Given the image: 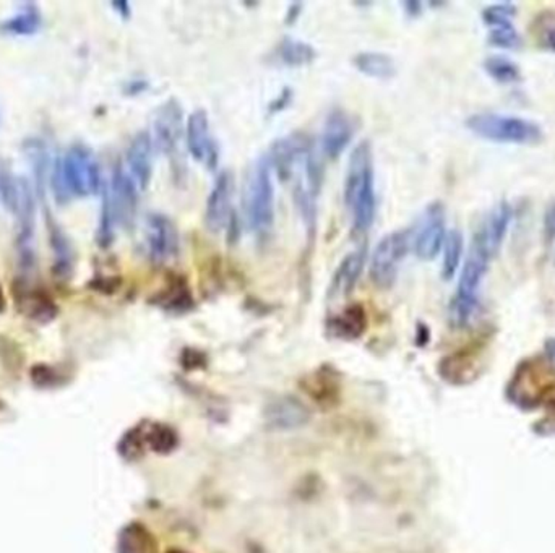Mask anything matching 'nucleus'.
<instances>
[{
  "mask_svg": "<svg viewBox=\"0 0 555 553\" xmlns=\"http://www.w3.org/2000/svg\"><path fill=\"white\" fill-rule=\"evenodd\" d=\"M489 39H491V45L502 47V49H513L520 46V35L517 33L513 25L492 28Z\"/></svg>",
  "mask_w": 555,
  "mask_h": 553,
  "instance_id": "30",
  "label": "nucleus"
},
{
  "mask_svg": "<svg viewBox=\"0 0 555 553\" xmlns=\"http://www.w3.org/2000/svg\"><path fill=\"white\" fill-rule=\"evenodd\" d=\"M544 232L549 242L555 238V200L549 205L544 216Z\"/></svg>",
  "mask_w": 555,
  "mask_h": 553,
  "instance_id": "31",
  "label": "nucleus"
},
{
  "mask_svg": "<svg viewBox=\"0 0 555 553\" xmlns=\"http://www.w3.org/2000/svg\"><path fill=\"white\" fill-rule=\"evenodd\" d=\"M447 238L445 229V210L441 203H431L423 216L417 221L415 229V240L413 247L415 252L421 260H433L441 254V247Z\"/></svg>",
  "mask_w": 555,
  "mask_h": 553,
  "instance_id": "8",
  "label": "nucleus"
},
{
  "mask_svg": "<svg viewBox=\"0 0 555 553\" xmlns=\"http://www.w3.org/2000/svg\"><path fill=\"white\" fill-rule=\"evenodd\" d=\"M171 553H181V552H171Z\"/></svg>",
  "mask_w": 555,
  "mask_h": 553,
  "instance_id": "36",
  "label": "nucleus"
},
{
  "mask_svg": "<svg viewBox=\"0 0 555 553\" xmlns=\"http://www.w3.org/2000/svg\"><path fill=\"white\" fill-rule=\"evenodd\" d=\"M234 176L231 171H223L216 177L205 208V224L212 232H220L228 226L232 216Z\"/></svg>",
  "mask_w": 555,
  "mask_h": 553,
  "instance_id": "12",
  "label": "nucleus"
},
{
  "mask_svg": "<svg viewBox=\"0 0 555 553\" xmlns=\"http://www.w3.org/2000/svg\"><path fill=\"white\" fill-rule=\"evenodd\" d=\"M409 248L405 230L390 232L380 240L370 256V278L379 288H390L397 280L399 264Z\"/></svg>",
  "mask_w": 555,
  "mask_h": 553,
  "instance_id": "7",
  "label": "nucleus"
},
{
  "mask_svg": "<svg viewBox=\"0 0 555 553\" xmlns=\"http://www.w3.org/2000/svg\"><path fill=\"white\" fill-rule=\"evenodd\" d=\"M185 138H187V148L195 161L202 163L203 166L210 167V169L216 166L218 147L213 138L208 114L203 109H197L189 115Z\"/></svg>",
  "mask_w": 555,
  "mask_h": 553,
  "instance_id": "10",
  "label": "nucleus"
},
{
  "mask_svg": "<svg viewBox=\"0 0 555 553\" xmlns=\"http://www.w3.org/2000/svg\"><path fill=\"white\" fill-rule=\"evenodd\" d=\"M517 9L511 4H495L483 10V18L489 27H509L513 25L511 18L515 17Z\"/></svg>",
  "mask_w": 555,
  "mask_h": 553,
  "instance_id": "28",
  "label": "nucleus"
},
{
  "mask_svg": "<svg viewBox=\"0 0 555 553\" xmlns=\"http://www.w3.org/2000/svg\"><path fill=\"white\" fill-rule=\"evenodd\" d=\"M492 255L489 254L484 242L475 236L469 247L467 260L459 272L458 289L450 306V322L457 328H465L473 322L479 308L477 292L489 270Z\"/></svg>",
  "mask_w": 555,
  "mask_h": 553,
  "instance_id": "4",
  "label": "nucleus"
},
{
  "mask_svg": "<svg viewBox=\"0 0 555 553\" xmlns=\"http://www.w3.org/2000/svg\"><path fill=\"white\" fill-rule=\"evenodd\" d=\"M147 248L155 264H166L179 252V234L172 221L161 213H151L147 220Z\"/></svg>",
  "mask_w": 555,
  "mask_h": 553,
  "instance_id": "11",
  "label": "nucleus"
},
{
  "mask_svg": "<svg viewBox=\"0 0 555 553\" xmlns=\"http://www.w3.org/2000/svg\"><path fill=\"white\" fill-rule=\"evenodd\" d=\"M139 203V187L122 167H114L109 182L103 187L101 216L97 226V244L103 248L113 244L115 229L132 224Z\"/></svg>",
  "mask_w": 555,
  "mask_h": 553,
  "instance_id": "3",
  "label": "nucleus"
},
{
  "mask_svg": "<svg viewBox=\"0 0 555 553\" xmlns=\"http://www.w3.org/2000/svg\"><path fill=\"white\" fill-rule=\"evenodd\" d=\"M443 260H441V276L443 280H451L458 272L463 250H465V239L458 229H453L447 232V238L443 242Z\"/></svg>",
  "mask_w": 555,
  "mask_h": 553,
  "instance_id": "21",
  "label": "nucleus"
},
{
  "mask_svg": "<svg viewBox=\"0 0 555 553\" xmlns=\"http://www.w3.org/2000/svg\"><path fill=\"white\" fill-rule=\"evenodd\" d=\"M119 553H155L153 539L140 524H132L121 534Z\"/></svg>",
  "mask_w": 555,
  "mask_h": 553,
  "instance_id": "25",
  "label": "nucleus"
},
{
  "mask_svg": "<svg viewBox=\"0 0 555 553\" xmlns=\"http://www.w3.org/2000/svg\"><path fill=\"white\" fill-rule=\"evenodd\" d=\"M185 284H171V288H169L168 292L163 296V299L159 300V306H163V307L166 308H174V310H179V308H189L190 306V294H189V289H185Z\"/></svg>",
  "mask_w": 555,
  "mask_h": 553,
  "instance_id": "29",
  "label": "nucleus"
},
{
  "mask_svg": "<svg viewBox=\"0 0 555 553\" xmlns=\"http://www.w3.org/2000/svg\"><path fill=\"white\" fill-rule=\"evenodd\" d=\"M354 65L357 71L372 79H390L395 75V62L388 54L375 51L359 53L354 57Z\"/></svg>",
  "mask_w": 555,
  "mask_h": 553,
  "instance_id": "20",
  "label": "nucleus"
},
{
  "mask_svg": "<svg viewBox=\"0 0 555 553\" xmlns=\"http://www.w3.org/2000/svg\"><path fill=\"white\" fill-rule=\"evenodd\" d=\"M467 129L477 137L499 143L531 145L542 138V129L538 123L518 115L481 113L467 119Z\"/></svg>",
  "mask_w": 555,
  "mask_h": 553,
  "instance_id": "6",
  "label": "nucleus"
},
{
  "mask_svg": "<svg viewBox=\"0 0 555 553\" xmlns=\"http://www.w3.org/2000/svg\"><path fill=\"white\" fill-rule=\"evenodd\" d=\"M485 71L499 83H515L520 80V69L505 55H491L484 62Z\"/></svg>",
  "mask_w": 555,
  "mask_h": 553,
  "instance_id": "27",
  "label": "nucleus"
},
{
  "mask_svg": "<svg viewBox=\"0 0 555 553\" xmlns=\"http://www.w3.org/2000/svg\"><path fill=\"white\" fill-rule=\"evenodd\" d=\"M366 326H367V316L361 306H351L346 308L343 314L336 315L330 322V328L333 330V333L340 338H348V339L359 338L366 331Z\"/></svg>",
  "mask_w": 555,
  "mask_h": 553,
  "instance_id": "19",
  "label": "nucleus"
},
{
  "mask_svg": "<svg viewBox=\"0 0 555 553\" xmlns=\"http://www.w3.org/2000/svg\"><path fill=\"white\" fill-rule=\"evenodd\" d=\"M272 166L266 156L250 169L244 189V211L248 228L256 236H266L274 222V185Z\"/></svg>",
  "mask_w": 555,
  "mask_h": 553,
  "instance_id": "5",
  "label": "nucleus"
},
{
  "mask_svg": "<svg viewBox=\"0 0 555 553\" xmlns=\"http://www.w3.org/2000/svg\"><path fill=\"white\" fill-rule=\"evenodd\" d=\"M511 214H513V211H511L510 205L507 202H500L493 206L489 216H487V220L484 221L483 228L477 230V236L484 242V246L487 247L489 254L492 255V258L499 254V250L502 247L503 239L510 228Z\"/></svg>",
  "mask_w": 555,
  "mask_h": 553,
  "instance_id": "17",
  "label": "nucleus"
},
{
  "mask_svg": "<svg viewBox=\"0 0 555 553\" xmlns=\"http://www.w3.org/2000/svg\"><path fill=\"white\" fill-rule=\"evenodd\" d=\"M544 349H546L547 359L551 360L555 365V338L547 339Z\"/></svg>",
  "mask_w": 555,
  "mask_h": 553,
  "instance_id": "32",
  "label": "nucleus"
},
{
  "mask_svg": "<svg viewBox=\"0 0 555 553\" xmlns=\"http://www.w3.org/2000/svg\"><path fill=\"white\" fill-rule=\"evenodd\" d=\"M51 187L59 205L101 192L105 182L93 151L81 143L71 145L54 164Z\"/></svg>",
  "mask_w": 555,
  "mask_h": 553,
  "instance_id": "1",
  "label": "nucleus"
},
{
  "mask_svg": "<svg viewBox=\"0 0 555 553\" xmlns=\"http://www.w3.org/2000/svg\"><path fill=\"white\" fill-rule=\"evenodd\" d=\"M25 153H27L29 164L33 167L38 190H39V194L43 197L46 180H47V177L51 174L47 148H46L43 141L38 140V138H31V140H27V143H25Z\"/></svg>",
  "mask_w": 555,
  "mask_h": 553,
  "instance_id": "23",
  "label": "nucleus"
},
{
  "mask_svg": "<svg viewBox=\"0 0 555 553\" xmlns=\"http://www.w3.org/2000/svg\"><path fill=\"white\" fill-rule=\"evenodd\" d=\"M278 55L282 63L290 67H302L314 62V59L317 57V53L312 46L304 41L286 38L284 41H282V45L278 46Z\"/></svg>",
  "mask_w": 555,
  "mask_h": 553,
  "instance_id": "24",
  "label": "nucleus"
},
{
  "mask_svg": "<svg viewBox=\"0 0 555 553\" xmlns=\"http://www.w3.org/2000/svg\"><path fill=\"white\" fill-rule=\"evenodd\" d=\"M344 202L351 211L354 230L366 232L372 226L377 210L374 155L369 141H361L349 158Z\"/></svg>",
  "mask_w": 555,
  "mask_h": 553,
  "instance_id": "2",
  "label": "nucleus"
},
{
  "mask_svg": "<svg viewBox=\"0 0 555 553\" xmlns=\"http://www.w3.org/2000/svg\"><path fill=\"white\" fill-rule=\"evenodd\" d=\"M17 286L15 297H17V306L20 310L25 315L29 316L31 320L39 322V323L53 322L57 315V310H59L53 297L47 296L45 290L28 288V284L25 282H20Z\"/></svg>",
  "mask_w": 555,
  "mask_h": 553,
  "instance_id": "16",
  "label": "nucleus"
},
{
  "mask_svg": "<svg viewBox=\"0 0 555 553\" xmlns=\"http://www.w3.org/2000/svg\"><path fill=\"white\" fill-rule=\"evenodd\" d=\"M115 10H119V13L123 15V17H129L130 15V5L127 4V2H119V4H114L113 5Z\"/></svg>",
  "mask_w": 555,
  "mask_h": 553,
  "instance_id": "33",
  "label": "nucleus"
},
{
  "mask_svg": "<svg viewBox=\"0 0 555 553\" xmlns=\"http://www.w3.org/2000/svg\"><path fill=\"white\" fill-rule=\"evenodd\" d=\"M184 133V113L177 99H169L159 105L153 119V143L164 155L177 150Z\"/></svg>",
  "mask_w": 555,
  "mask_h": 553,
  "instance_id": "9",
  "label": "nucleus"
},
{
  "mask_svg": "<svg viewBox=\"0 0 555 553\" xmlns=\"http://www.w3.org/2000/svg\"><path fill=\"white\" fill-rule=\"evenodd\" d=\"M153 138L148 132H139L133 137L125 158L129 176L140 190H145L150 184L151 171H153Z\"/></svg>",
  "mask_w": 555,
  "mask_h": 553,
  "instance_id": "13",
  "label": "nucleus"
},
{
  "mask_svg": "<svg viewBox=\"0 0 555 553\" xmlns=\"http://www.w3.org/2000/svg\"><path fill=\"white\" fill-rule=\"evenodd\" d=\"M546 45L555 51V27L549 29V33L546 36Z\"/></svg>",
  "mask_w": 555,
  "mask_h": 553,
  "instance_id": "34",
  "label": "nucleus"
},
{
  "mask_svg": "<svg viewBox=\"0 0 555 553\" xmlns=\"http://www.w3.org/2000/svg\"><path fill=\"white\" fill-rule=\"evenodd\" d=\"M5 308H7V299H5V294H4L2 284H0V314H4Z\"/></svg>",
  "mask_w": 555,
  "mask_h": 553,
  "instance_id": "35",
  "label": "nucleus"
},
{
  "mask_svg": "<svg viewBox=\"0 0 555 553\" xmlns=\"http://www.w3.org/2000/svg\"><path fill=\"white\" fill-rule=\"evenodd\" d=\"M354 121L351 115L346 114L341 109L332 111L324 123L322 132V148L328 158L336 159L354 137Z\"/></svg>",
  "mask_w": 555,
  "mask_h": 553,
  "instance_id": "14",
  "label": "nucleus"
},
{
  "mask_svg": "<svg viewBox=\"0 0 555 553\" xmlns=\"http://www.w3.org/2000/svg\"><path fill=\"white\" fill-rule=\"evenodd\" d=\"M41 23H43V18H41L39 9L35 5H27L21 12H18L17 15L5 20L0 25V29L9 35L29 36L39 31Z\"/></svg>",
  "mask_w": 555,
  "mask_h": 553,
  "instance_id": "22",
  "label": "nucleus"
},
{
  "mask_svg": "<svg viewBox=\"0 0 555 553\" xmlns=\"http://www.w3.org/2000/svg\"><path fill=\"white\" fill-rule=\"evenodd\" d=\"M21 179L17 177L10 167H0V200L4 203V206L15 214L18 208V200H20V192H21Z\"/></svg>",
  "mask_w": 555,
  "mask_h": 553,
  "instance_id": "26",
  "label": "nucleus"
},
{
  "mask_svg": "<svg viewBox=\"0 0 555 553\" xmlns=\"http://www.w3.org/2000/svg\"><path fill=\"white\" fill-rule=\"evenodd\" d=\"M47 230H49V244L53 248L54 274L61 280L71 278L75 264V255L71 248V239L63 232L59 222L53 216L47 214Z\"/></svg>",
  "mask_w": 555,
  "mask_h": 553,
  "instance_id": "18",
  "label": "nucleus"
},
{
  "mask_svg": "<svg viewBox=\"0 0 555 553\" xmlns=\"http://www.w3.org/2000/svg\"><path fill=\"white\" fill-rule=\"evenodd\" d=\"M366 262H367L366 247H359L344 256L343 262L336 268L333 280L330 282V299H341L353 292L364 272Z\"/></svg>",
  "mask_w": 555,
  "mask_h": 553,
  "instance_id": "15",
  "label": "nucleus"
}]
</instances>
